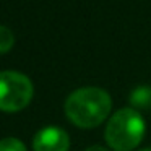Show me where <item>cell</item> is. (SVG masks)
<instances>
[{
  "instance_id": "obj_1",
  "label": "cell",
  "mask_w": 151,
  "mask_h": 151,
  "mask_svg": "<svg viewBox=\"0 0 151 151\" xmlns=\"http://www.w3.org/2000/svg\"><path fill=\"white\" fill-rule=\"evenodd\" d=\"M65 115L80 128H93L107 119L112 109V99L107 91L96 86L75 89L65 99Z\"/></svg>"
},
{
  "instance_id": "obj_9",
  "label": "cell",
  "mask_w": 151,
  "mask_h": 151,
  "mask_svg": "<svg viewBox=\"0 0 151 151\" xmlns=\"http://www.w3.org/2000/svg\"><path fill=\"white\" fill-rule=\"evenodd\" d=\"M138 151H151V148H143V150H138Z\"/></svg>"
},
{
  "instance_id": "obj_4",
  "label": "cell",
  "mask_w": 151,
  "mask_h": 151,
  "mask_svg": "<svg viewBox=\"0 0 151 151\" xmlns=\"http://www.w3.org/2000/svg\"><path fill=\"white\" fill-rule=\"evenodd\" d=\"M70 137L60 127H44L34 135V151H68Z\"/></svg>"
},
{
  "instance_id": "obj_6",
  "label": "cell",
  "mask_w": 151,
  "mask_h": 151,
  "mask_svg": "<svg viewBox=\"0 0 151 151\" xmlns=\"http://www.w3.org/2000/svg\"><path fill=\"white\" fill-rule=\"evenodd\" d=\"M15 44V34L10 28L0 24V54H5L13 47Z\"/></svg>"
},
{
  "instance_id": "obj_5",
  "label": "cell",
  "mask_w": 151,
  "mask_h": 151,
  "mask_svg": "<svg viewBox=\"0 0 151 151\" xmlns=\"http://www.w3.org/2000/svg\"><path fill=\"white\" fill-rule=\"evenodd\" d=\"M130 106L137 111L151 109V86H138L130 93Z\"/></svg>"
},
{
  "instance_id": "obj_7",
  "label": "cell",
  "mask_w": 151,
  "mask_h": 151,
  "mask_svg": "<svg viewBox=\"0 0 151 151\" xmlns=\"http://www.w3.org/2000/svg\"><path fill=\"white\" fill-rule=\"evenodd\" d=\"M0 151H28L23 141L15 137H7L0 140Z\"/></svg>"
},
{
  "instance_id": "obj_8",
  "label": "cell",
  "mask_w": 151,
  "mask_h": 151,
  "mask_svg": "<svg viewBox=\"0 0 151 151\" xmlns=\"http://www.w3.org/2000/svg\"><path fill=\"white\" fill-rule=\"evenodd\" d=\"M85 151H107V150H106V148H102V146H99V145H94V146L86 148Z\"/></svg>"
},
{
  "instance_id": "obj_2",
  "label": "cell",
  "mask_w": 151,
  "mask_h": 151,
  "mask_svg": "<svg viewBox=\"0 0 151 151\" xmlns=\"http://www.w3.org/2000/svg\"><path fill=\"white\" fill-rule=\"evenodd\" d=\"M145 130L146 127L140 112L133 107H124L109 119L104 138L114 151H132L141 143Z\"/></svg>"
},
{
  "instance_id": "obj_3",
  "label": "cell",
  "mask_w": 151,
  "mask_h": 151,
  "mask_svg": "<svg viewBox=\"0 0 151 151\" xmlns=\"http://www.w3.org/2000/svg\"><path fill=\"white\" fill-rule=\"evenodd\" d=\"M34 94L33 81L13 70L0 72V111L18 112L31 102Z\"/></svg>"
}]
</instances>
